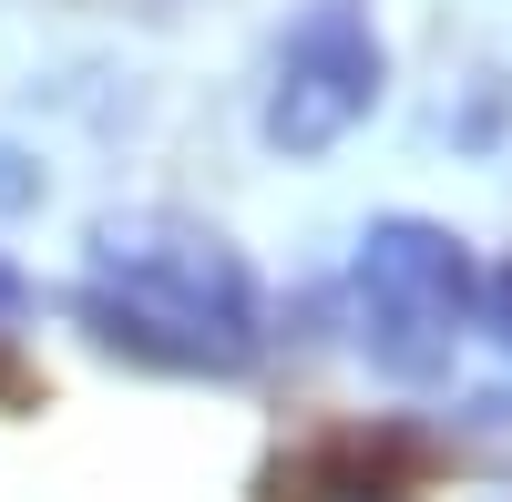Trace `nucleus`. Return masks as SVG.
<instances>
[{
    "mask_svg": "<svg viewBox=\"0 0 512 502\" xmlns=\"http://www.w3.org/2000/svg\"><path fill=\"white\" fill-rule=\"evenodd\" d=\"M72 318L93 349L185 369V380H236L267 359V287L216 226L175 216V205H113L82 236V298Z\"/></svg>",
    "mask_w": 512,
    "mask_h": 502,
    "instance_id": "1",
    "label": "nucleus"
},
{
    "mask_svg": "<svg viewBox=\"0 0 512 502\" xmlns=\"http://www.w3.org/2000/svg\"><path fill=\"white\" fill-rule=\"evenodd\" d=\"M349 287H359V349H369L379 380H400V390L451 380L461 339L482 328V257L441 216H379L359 236Z\"/></svg>",
    "mask_w": 512,
    "mask_h": 502,
    "instance_id": "2",
    "label": "nucleus"
},
{
    "mask_svg": "<svg viewBox=\"0 0 512 502\" xmlns=\"http://www.w3.org/2000/svg\"><path fill=\"white\" fill-rule=\"evenodd\" d=\"M379 82H390V52H379V21L369 0H308L277 41V82H267V113L256 134L277 154H338L379 113Z\"/></svg>",
    "mask_w": 512,
    "mask_h": 502,
    "instance_id": "3",
    "label": "nucleus"
},
{
    "mask_svg": "<svg viewBox=\"0 0 512 502\" xmlns=\"http://www.w3.org/2000/svg\"><path fill=\"white\" fill-rule=\"evenodd\" d=\"M482 328H492L502 359H512V257H502V267H482Z\"/></svg>",
    "mask_w": 512,
    "mask_h": 502,
    "instance_id": "4",
    "label": "nucleus"
},
{
    "mask_svg": "<svg viewBox=\"0 0 512 502\" xmlns=\"http://www.w3.org/2000/svg\"><path fill=\"white\" fill-rule=\"evenodd\" d=\"M11 318H31V277H21L11 257H0V328H11Z\"/></svg>",
    "mask_w": 512,
    "mask_h": 502,
    "instance_id": "5",
    "label": "nucleus"
}]
</instances>
